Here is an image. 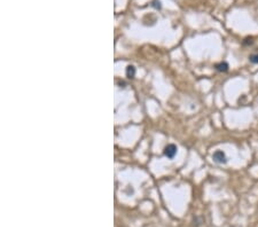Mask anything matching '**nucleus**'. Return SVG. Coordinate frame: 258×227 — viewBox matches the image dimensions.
Listing matches in <instances>:
<instances>
[{
    "mask_svg": "<svg viewBox=\"0 0 258 227\" xmlns=\"http://www.w3.org/2000/svg\"><path fill=\"white\" fill-rule=\"evenodd\" d=\"M212 158H214V161L216 162V163H219V164H223V163H226V162H227L226 155H225V153H224L223 150H217V152H214Z\"/></svg>",
    "mask_w": 258,
    "mask_h": 227,
    "instance_id": "1",
    "label": "nucleus"
},
{
    "mask_svg": "<svg viewBox=\"0 0 258 227\" xmlns=\"http://www.w3.org/2000/svg\"><path fill=\"white\" fill-rule=\"evenodd\" d=\"M177 154V147L175 144H168L164 149V155L169 158H173Z\"/></svg>",
    "mask_w": 258,
    "mask_h": 227,
    "instance_id": "2",
    "label": "nucleus"
},
{
    "mask_svg": "<svg viewBox=\"0 0 258 227\" xmlns=\"http://www.w3.org/2000/svg\"><path fill=\"white\" fill-rule=\"evenodd\" d=\"M214 68L218 70V71H220V72H226L228 70V64L226 62H220L218 64H216Z\"/></svg>",
    "mask_w": 258,
    "mask_h": 227,
    "instance_id": "3",
    "label": "nucleus"
},
{
    "mask_svg": "<svg viewBox=\"0 0 258 227\" xmlns=\"http://www.w3.org/2000/svg\"><path fill=\"white\" fill-rule=\"evenodd\" d=\"M136 75V68L133 66H129L126 68V76L129 78H133Z\"/></svg>",
    "mask_w": 258,
    "mask_h": 227,
    "instance_id": "4",
    "label": "nucleus"
},
{
    "mask_svg": "<svg viewBox=\"0 0 258 227\" xmlns=\"http://www.w3.org/2000/svg\"><path fill=\"white\" fill-rule=\"evenodd\" d=\"M249 60L252 63H257L258 64V54H254V55H251V56L249 57Z\"/></svg>",
    "mask_w": 258,
    "mask_h": 227,
    "instance_id": "5",
    "label": "nucleus"
},
{
    "mask_svg": "<svg viewBox=\"0 0 258 227\" xmlns=\"http://www.w3.org/2000/svg\"><path fill=\"white\" fill-rule=\"evenodd\" d=\"M153 6L155 7V8H157V9H160L162 6H161V2L160 1H157V0H155V1H153Z\"/></svg>",
    "mask_w": 258,
    "mask_h": 227,
    "instance_id": "6",
    "label": "nucleus"
}]
</instances>
